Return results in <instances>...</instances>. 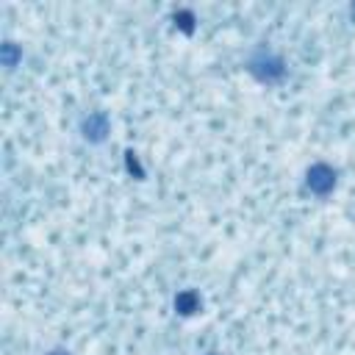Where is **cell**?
Returning <instances> with one entry per match:
<instances>
[{
	"label": "cell",
	"instance_id": "6da1fadb",
	"mask_svg": "<svg viewBox=\"0 0 355 355\" xmlns=\"http://www.w3.org/2000/svg\"><path fill=\"white\" fill-rule=\"evenodd\" d=\"M247 73L258 81V84H266V87H272V84H280L283 78H286V61H283L275 50H269V47H258L250 58H247Z\"/></svg>",
	"mask_w": 355,
	"mask_h": 355
},
{
	"label": "cell",
	"instance_id": "7a4b0ae2",
	"mask_svg": "<svg viewBox=\"0 0 355 355\" xmlns=\"http://www.w3.org/2000/svg\"><path fill=\"white\" fill-rule=\"evenodd\" d=\"M336 183H339V172L330 164H325V161H317V164H311L306 170V189L311 194H317V197L333 194Z\"/></svg>",
	"mask_w": 355,
	"mask_h": 355
},
{
	"label": "cell",
	"instance_id": "3957f363",
	"mask_svg": "<svg viewBox=\"0 0 355 355\" xmlns=\"http://www.w3.org/2000/svg\"><path fill=\"white\" fill-rule=\"evenodd\" d=\"M111 133V119L106 111H89L84 119H81V136L89 145H103Z\"/></svg>",
	"mask_w": 355,
	"mask_h": 355
},
{
	"label": "cell",
	"instance_id": "277c9868",
	"mask_svg": "<svg viewBox=\"0 0 355 355\" xmlns=\"http://www.w3.org/2000/svg\"><path fill=\"white\" fill-rule=\"evenodd\" d=\"M200 308H203V300H200V295H197L194 289L178 292V297H175V311H178V314L192 317V314H197Z\"/></svg>",
	"mask_w": 355,
	"mask_h": 355
},
{
	"label": "cell",
	"instance_id": "5b68a950",
	"mask_svg": "<svg viewBox=\"0 0 355 355\" xmlns=\"http://www.w3.org/2000/svg\"><path fill=\"white\" fill-rule=\"evenodd\" d=\"M0 58H3V67L6 69H14L20 61H23V47L17 42H3V47H0Z\"/></svg>",
	"mask_w": 355,
	"mask_h": 355
},
{
	"label": "cell",
	"instance_id": "8992f818",
	"mask_svg": "<svg viewBox=\"0 0 355 355\" xmlns=\"http://www.w3.org/2000/svg\"><path fill=\"white\" fill-rule=\"evenodd\" d=\"M175 25H178L183 34H192V31H194V14H192L189 9L175 12Z\"/></svg>",
	"mask_w": 355,
	"mask_h": 355
},
{
	"label": "cell",
	"instance_id": "52a82bcc",
	"mask_svg": "<svg viewBox=\"0 0 355 355\" xmlns=\"http://www.w3.org/2000/svg\"><path fill=\"white\" fill-rule=\"evenodd\" d=\"M125 156H128V170H130V172L136 170V178H145V170H141V164L136 161V153H130V150H128Z\"/></svg>",
	"mask_w": 355,
	"mask_h": 355
},
{
	"label": "cell",
	"instance_id": "ba28073f",
	"mask_svg": "<svg viewBox=\"0 0 355 355\" xmlns=\"http://www.w3.org/2000/svg\"><path fill=\"white\" fill-rule=\"evenodd\" d=\"M45 355H73L69 350H64V347H53V350H47Z\"/></svg>",
	"mask_w": 355,
	"mask_h": 355
},
{
	"label": "cell",
	"instance_id": "9c48e42d",
	"mask_svg": "<svg viewBox=\"0 0 355 355\" xmlns=\"http://www.w3.org/2000/svg\"><path fill=\"white\" fill-rule=\"evenodd\" d=\"M350 14H352V20H355V3H352V6H350Z\"/></svg>",
	"mask_w": 355,
	"mask_h": 355
}]
</instances>
